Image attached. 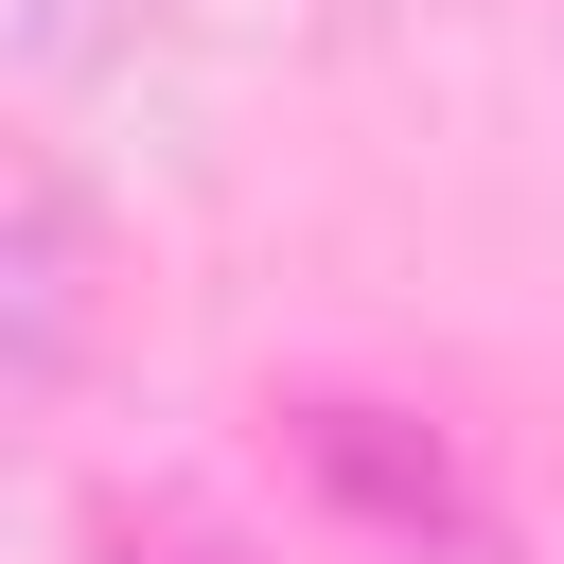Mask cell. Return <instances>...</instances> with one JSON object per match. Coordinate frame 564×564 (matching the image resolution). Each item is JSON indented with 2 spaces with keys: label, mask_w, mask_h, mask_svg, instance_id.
<instances>
[{
  "label": "cell",
  "mask_w": 564,
  "mask_h": 564,
  "mask_svg": "<svg viewBox=\"0 0 564 564\" xmlns=\"http://www.w3.org/2000/svg\"><path fill=\"white\" fill-rule=\"evenodd\" d=\"M88 317H106V229L0 141V405L53 388V370L88 352Z\"/></svg>",
  "instance_id": "6da1fadb"
}]
</instances>
